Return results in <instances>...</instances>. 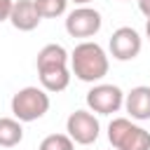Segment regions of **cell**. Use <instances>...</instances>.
<instances>
[{
  "label": "cell",
  "instance_id": "obj_1",
  "mask_svg": "<svg viewBox=\"0 0 150 150\" xmlns=\"http://www.w3.org/2000/svg\"><path fill=\"white\" fill-rule=\"evenodd\" d=\"M108 68H110L108 54L101 45L89 42V40L75 45V49L70 54V70L77 80L94 84V82H98L108 75Z\"/></svg>",
  "mask_w": 150,
  "mask_h": 150
},
{
  "label": "cell",
  "instance_id": "obj_2",
  "mask_svg": "<svg viewBox=\"0 0 150 150\" xmlns=\"http://www.w3.org/2000/svg\"><path fill=\"white\" fill-rule=\"evenodd\" d=\"M108 141L115 150H150V131L127 117H115L108 124Z\"/></svg>",
  "mask_w": 150,
  "mask_h": 150
},
{
  "label": "cell",
  "instance_id": "obj_3",
  "mask_svg": "<svg viewBox=\"0 0 150 150\" xmlns=\"http://www.w3.org/2000/svg\"><path fill=\"white\" fill-rule=\"evenodd\" d=\"M49 110V94L40 87H23L12 96V112L19 122H35Z\"/></svg>",
  "mask_w": 150,
  "mask_h": 150
},
{
  "label": "cell",
  "instance_id": "obj_4",
  "mask_svg": "<svg viewBox=\"0 0 150 150\" xmlns=\"http://www.w3.org/2000/svg\"><path fill=\"white\" fill-rule=\"evenodd\" d=\"M87 105L91 112L112 115L124 105V91L117 84H94L87 91Z\"/></svg>",
  "mask_w": 150,
  "mask_h": 150
},
{
  "label": "cell",
  "instance_id": "obj_5",
  "mask_svg": "<svg viewBox=\"0 0 150 150\" xmlns=\"http://www.w3.org/2000/svg\"><path fill=\"white\" fill-rule=\"evenodd\" d=\"M66 131L68 136L80 143V145H91L96 138H98V131H101V124L98 120L94 117V112L89 110H75L68 115L66 120Z\"/></svg>",
  "mask_w": 150,
  "mask_h": 150
},
{
  "label": "cell",
  "instance_id": "obj_6",
  "mask_svg": "<svg viewBox=\"0 0 150 150\" xmlns=\"http://www.w3.org/2000/svg\"><path fill=\"white\" fill-rule=\"evenodd\" d=\"M101 23H103L101 14L87 5H80L66 16V30L70 38H91L101 30Z\"/></svg>",
  "mask_w": 150,
  "mask_h": 150
},
{
  "label": "cell",
  "instance_id": "obj_7",
  "mask_svg": "<svg viewBox=\"0 0 150 150\" xmlns=\"http://www.w3.org/2000/svg\"><path fill=\"white\" fill-rule=\"evenodd\" d=\"M108 47H110L112 59H117V61H131V59H136L141 54L143 42H141L138 30H134L131 26H122V28H117L110 35Z\"/></svg>",
  "mask_w": 150,
  "mask_h": 150
},
{
  "label": "cell",
  "instance_id": "obj_8",
  "mask_svg": "<svg viewBox=\"0 0 150 150\" xmlns=\"http://www.w3.org/2000/svg\"><path fill=\"white\" fill-rule=\"evenodd\" d=\"M9 21L16 30L21 33H28V30H35L38 23L42 21L38 7L33 0H16L14 7H12V14H9Z\"/></svg>",
  "mask_w": 150,
  "mask_h": 150
},
{
  "label": "cell",
  "instance_id": "obj_9",
  "mask_svg": "<svg viewBox=\"0 0 150 150\" xmlns=\"http://www.w3.org/2000/svg\"><path fill=\"white\" fill-rule=\"evenodd\" d=\"M124 108L131 115V120H138V122L150 120V87H145V84L134 87L124 96Z\"/></svg>",
  "mask_w": 150,
  "mask_h": 150
},
{
  "label": "cell",
  "instance_id": "obj_10",
  "mask_svg": "<svg viewBox=\"0 0 150 150\" xmlns=\"http://www.w3.org/2000/svg\"><path fill=\"white\" fill-rule=\"evenodd\" d=\"M40 75V84L45 91H63L70 84V70L68 66H56V68H45L38 70Z\"/></svg>",
  "mask_w": 150,
  "mask_h": 150
},
{
  "label": "cell",
  "instance_id": "obj_11",
  "mask_svg": "<svg viewBox=\"0 0 150 150\" xmlns=\"http://www.w3.org/2000/svg\"><path fill=\"white\" fill-rule=\"evenodd\" d=\"M38 70H45V68H56V66H68V52L52 42V45H45L40 52H38V61H35Z\"/></svg>",
  "mask_w": 150,
  "mask_h": 150
},
{
  "label": "cell",
  "instance_id": "obj_12",
  "mask_svg": "<svg viewBox=\"0 0 150 150\" xmlns=\"http://www.w3.org/2000/svg\"><path fill=\"white\" fill-rule=\"evenodd\" d=\"M23 138V127L16 117H0V148H14Z\"/></svg>",
  "mask_w": 150,
  "mask_h": 150
},
{
  "label": "cell",
  "instance_id": "obj_13",
  "mask_svg": "<svg viewBox=\"0 0 150 150\" xmlns=\"http://www.w3.org/2000/svg\"><path fill=\"white\" fill-rule=\"evenodd\" d=\"M33 2L42 19H56L66 14V7H68V0H33Z\"/></svg>",
  "mask_w": 150,
  "mask_h": 150
},
{
  "label": "cell",
  "instance_id": "obj_14",
  "mask_svg": "<svg viewBox=\"0 0 150 150\" xmlns=\"http://www.w3.org/2000/svg\"><path fill=\"white\" fill-rule=\"evenodd\" d=\"M38 150H75V141L68 134H49L42 138Z\"/></svg>",
  "mask_w": 150,
  "mask_h": 150
},
{
  "label": "cell",
  "instance_id": "obj_15",
  "mask_svg": "<svg viewBox=\"0 0 150 150\" xmlns=\"http://www.w3.org/2000/svg\"><path fill=\"white\" fill-rule=\"evenodd\" d=\"M12 7H14V0H0V23L2 21H9Z\"/></svg>",
  "mask_w": 150,
  "mask_h": 150
},
{
  "label": "cell",
  "instance_id": "obj_16",
  "mask_svg": "<svg viewBox=\"0 0 150 150\" xmlns=\"http://www.w3.org/2000/svg\"><path fill=\"white\" fill-rule=\"evenodd\" d=\"M138 9L145 14V19H150V0H138Z\"/></svg>",
  "mask_w": 150,
  "mask_h": 150
},
{
  "label": "cell",
  "instance_id": "obj_17",
  "mask_svg": "<svg viewBox=\"0 0 150 150\" xmlns=\"http://www.w3.org/2000/svg\"><path fill=\"white\" fill-rule=\"evenodd\" d=\"M145 35H148V40H150V19L145 21Z\"/></svg>",
  "mask_w": 150,
  "mask_h": 150
},
{
  "label": "cell",
  "instance_id": "obj_18",
  "mask_svg": "<svg viewBox=\"0 0 150 150\" xmlns=\"http://www.w3.org/2000/svg\"><path fill=\"white\" fill-rule=\"evenodd\" d=\"M75 5H87V2H91V0H73Z\"/></svg>",
  "mask_w": 150,
  "mask_h": 150
}]
</instances>
